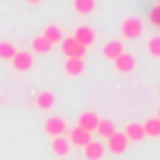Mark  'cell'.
I'll return each mask as SVG.
<instances>
[{
    "instance_id": "cell-1",
    "label": "cell",
    "mask_w": 160,
    "mask_h": 160,
    "mask_svg": "<svg viewBox=\"0 0 160 160\" xmlns=\"http://www.w3.org/2000/svg\"><path fill=\"white\" fill-rule=\"evenodd\" d=\"M142 32H144V23L139 16H125L121 21V35L125 40H137V37H142Z\"/></svg>"
},
{
    "instance_id": "cell-2",
    "label": "cell",
    "mask_w": 160,
    "mask_h": 160,
    "mask_svg": "<svg viewBox=\"0 0 160 160\" xmlns=\"http://www.w3.org/2000/svg\"><path fill=\"white\" fill-rule=\"evenodd\" d=\"M128 144H130L128 137H125L123 132H118V130H116V132H114V135L107 139V146H104V148H107L109 153H114V156H121V153L128 151Z\"/></svg>"
},
{
    "instance_id": "cell-3",
    "label": "cell",
    "mask_w": 160,
    "mask_h": 160,
    "mask_svg": "<svg viewBox=\"0 0 160 160\" xmlns=\"http://www.w3.org/2000/svg\"><path fill=\"white\" fill-rule=\"evenodd\" d=\"M60 49H63V53H65L68 58H84V56H86V49L81 47L74 37H63Z\"/></svg>"
},
{
    "instance_id": "cell-4",
    "label": "cell",
    "mask_w": 160,
    "mask_h": 160,
    "mask_svg": "<svg viewBox=\"0 0 160 160\" xmlns=\"http://www.w3.org/2000/svg\"><path fill=\"white\" fill-rule=\"evenodd\" d=\"M44 130H47V135L53 139V137H63L65 130H68V125H65V121L60 116H49L44 121Z\"/></svg>"
},
{
    "instance_id": "cell-5",
    "label": "cell",
    "mask_w": 160,
    "mask_h": 160,
    "mask_svg": "<svg viewBox=\"0 0 160 160\" xmlns=\"http://www.w3.org/2000/svg\"><path fill=\"white\" fill-rule=\"evenodd\" d=\"M12 68L16 72H28L32 68V53L30 51H16L12 58Z\"/></svg>"
},
{
    "instance_id": "cell-6",
    "label": "cell",
    "mask_w": 160,
    "mask_h": 160,
    "mask_svg": "<svg viewBox=\"0 0 160 160\" xmlns=\"http://www.w3.org/2000/svg\"><path fill=\"white\" fill-rule=\"evenodd\" d=\"M112 63H114V68H116L121 74H128V72H132V70H135L137 60H135V56H132V53L123 51V53H121V56H118L116 60H112Z\"/></svg>"
},
{
    "instance_id": "cell-7",
    "label": "cell",
    "mask_w": 160,
    "mask_h": 160,
    "mask_svg": "<svg viewBox=\"0 0 160 160\" xmlns=\"http://www.w3.org/2000/svg\"><path fill=\"white\" fill-rule=\"evenodd\" d=\"M72 37H74V40L79 42L84 49H88L93 42H95V30H93L91 26H79V28L74 30V35H72Z\"/></svg>"
},
{
    "instance_id": "cell-8",
    "label": "cell",
    "mask_w": 160,
    "mask_h": 160,
    "mask_svg": "<svg viewBox=\"0 0 160 160\" xmlns=\"http://www.w3.org/2000/svg\"><path fill=\"white\" fill-rule=\"evenodd\" d=\"M98 123H100V116H98L95 112H84L79 116V121H77V128H81L86 132H95Z\"/></svg>"
},
{
    "instance_id": "cell-9",
    "label": "cell",
    "mask_w": 160,
    "mask_h": 160,
    "mask_svg": "<svg viewBox=\"0 0 160 160\" xmlns=\"http://www.w3.org/2000/svg\"><path fill=\"white\" fill-rule=\"evenodd\" d=\"M91 139H93V137H91V132H86V130L77 128V125H74L72 130H70V137H68L70 146H72V144H74V146H86Z\"/></svg>"
},
{
    "instance_id": "cell-10",
    "label": "cell",
    "mask_w": 160,
    "mask_h": 160,
    "mask_svg": "<svg viewBox=\"0 0 160 160\" xmlns=\"http://www.w3.org/2000/svg\"><path fill=\"white\" fill-rule=\"evenodd\" d=\"M104 156V144L102 142H88V144L84 146V158L86 160H102Z\"/></svg>"
},
{
    "instance_id": "cell-11",
    "label": "cell",
    "mask_w": 160,
    "mask_h": 160,
    "mask_svg": "<svg viewBox=\"0 0 160 160\" xmlns=\"http://www.w3.org/2000/svg\"><path fill=\"white\" fill-rule=\"evenodd\" d=\"M53 104H56V95H53V91H42V93H37V98H35V107H37V109L49 112Z\"/></svg>"
},
{
    "instance_id": "cell-12",
    "label": "cell",
    "mask_w": 160,
    "mask_h": 160,
    "mask_svg": "<svg viewBox=\"0 0 160 160\" xmlns=\"http://www.w3.org/2000/svg\"><path fill=\"white\" fill-rule=\"evenodd\" d=\"M121 53H123V44H121L118 40H109L102 47V56L107 58V60H116Z\"/></svg>"
},
{
    "instance_id": "cell-13",
    "label": "cell",
    "mask_w": 160,
    "mask_h": 160,
    "mask_svg": "<svg viewBox=\"0 0 160 160\" xmlns=\"http://www.w3.org/2000/svg\"><path fill=\"white\" fill-rule=\"evenodd\" d=\"M84 58H68L65 60V74L68 77H81L84 74Z\"/></svg>"
},
{
    "instance_id": "cell-14",
    "label": "cell",
    "mask_w": 160,
    "mask_h": 160,
    "mask_svg": "<svg viewBox=\"0 0 160 160\" xmlns=\"http://www.w3.org/2000/svg\"><path fill=\"white\" fill-rule=\"evenodd\" d=\"M42 37H44V40H47V42L53 47V44H60V42H63V30H60L56 23H49L47 28H44Z\"/></svg>"
},
{
    "instance_id": "cell-15",
    "label": "cell",
    "mask_w": 160,
    "mask_h": 160,
    "mask_svg": "<svg viewBox=\"0 0 160 160\" xmlns=\"http://www.w3.org/2000/svg\"><path fill=\"white\" fill-rule=\"evenodd\" d=\"M72 9L81 16H88L95 12V0H72Z\"/></svg>"
},
{
    "instance_id": "cell-16",
    "label": "cell",
    "mask_w": 160,
    "mask_h": 160,
    "mask_svg": "<svg viewBox=\"0 0 160 160\" xmlns=\"http://www.w3.org/2000/svg\"><path fill=\"white\" fill-rule=\"evenodd\" d=\"M51 151L56 153L58 158H65V156H68V151H70L68 137H53V139H51Z\"/></svg>"
},
{
    "instance_id": "cell-17",
    "label": "cell",
    "mask_w": 160,
    "mask_h": 160,
    "mask_svg": "<svg viewBox=\"0 0 160 160\" xmlns=\"http://www.w3.org/2000/svg\"><path fill=\"white\" fill-rule=\"evenodd\" d=\"M123 135L128 137V142H142L144 139V128H142V123H130Z\"/></svg>"
},
{
    "instance_id": "cell-18",
    "label": "cell",
    "mask_w": 160,
    "mask_h": 160,
    "mask_svg": "<svg viewBox=\"0 0 160 160\" xmlns=\"http://www.w3.org/2000/svg\"><path fill=\"white\" fill-rule=\"evenodd\" d=\"M116 132V128H114V123L112 121H107V118H100V123H98V128H95V135H100L102 139H109V137Z\"/></svg>"
},
{
    "instance_id": "cell-19",
    "label": "cell",
    "mask_w": 160,
    "mask_h": 160,
    "mask_svg": "<svg viewBox=\"0 0 160 160\" xmlns=\"http://www.w3.org/2000/svg\"><path fill=\"white\" fill-rule=\"evenodd\" d=\"M30 47H32V51H35V53H40V56H47V53L51 51V44H49L47 40H44L42 35L32 37V44H30Z\"/></svg>"
},
{
    "instance_id": "cell-20",
    "label": "cell",
    "mask_w": 160,
    "mask_h": 160,
    "mask_svg": "<svg viewBox=\"0 0 160 160\" xmlns=\"http://www.w3.org/2000/svg\"><path fill=\"white\" fill-rule=\"evenodd\" d=\"M144 128V137H160V121L158 118H148L146 123H142Z\"/></svg>"
},
{
    "instance_id": "cell-21",
    "label": "cell",
    "mask_w": 160,
    "mask_h": 160,
    "mask_svg": "<svg viewBox=\"0 0 160 160\" xmlns=\"http://www.w3.org/2000/svg\"><path fill=\"white\" fill-rule=\"evenodd\" d=\"M16 51H19V49H16L12 42H7V40L0 42V60H12Z\"/></svg>"
},
{
    "instance_id": "cell-22",
    "label": "cell",
    "mask_w": 160,
    "mask_h": 160,
    "mask_svg": "<svg viewBox=\"0 0 160 160\" xmlns=\"http://www.w3.org/2000/svg\"><path fill=\"white\" fill-rule=\"evenodd\" d=\"M146 53L153 56V58H160V35L151 37V40L146 42Z\"/></svg>"
},
{
    "instance_id": "cell-23",
    "label": "cell",
    "mask_w": 160,
    "mask_h": 160,
    "mask_svg": "<svg viewBox=\"0 0 160 160\" xmlns=\"http://www.w3.org/2000/svg\"><path fill=\"white\" fill-rule=\"evenodd\" d=\"M148 19H151V23H153V26H160V5H158V7H153V9H151Z\"/></svg>"
},
{
    "instance_id": "cell-24",
    "label": "cell",
    "mask_w": 160,
    "mask_h": 160,
    "mask_svg": "<svg viewBox=\"0 0 160 160\" xmlns=\"http://www.w3.org/2000/svg\"><path fill=\"white\" fill-rule=\"evenodd\" d=\"M26 2H30V5H40V2H44V0H26Z\"/></svg>"
},
{
    "instance_id": "cell-25",
    "label": "cell",
    "mask_w": 160,
    "mask_h": 160,
    "mask_svg": "<svg viewBox=\"0 0 160 160\" xmlns=\"http://www.w3.org/2000/svg\"><path fill=\"white\" fill-rule=\"evenodd\" d=\"M156 118H158V121H160V112H158V116H156Z\"/></svg>"
},
{
    "instance_id": "cell-26",
    "label": "cell",
    "mask_w": 160,
    "mask_h": 160,
    "mask_svg": "<svg viewBox=\"0 0 160 160\" xmlns=\"http://www.w3.org/2000/svg\"><path fill=\"white\" fill-rule=\"evenodd\" d=\"M158 93H160V86H158Z\"/></svg>"
},
{
    "instance_id": "cell-27",
    "label": "cell",
    "mask_w": 160,
    "mask_h": 160,
    "mask_svg": "<svg viewBox=\"0 0 160 160\" xmlns=\"http://www.w3.org/2000/svg\"><path fill=\"white\" fill-rule=\"evenodd\" d=\"M158 5H160V0H158Z\"/></svg>"
}]
</instances>
